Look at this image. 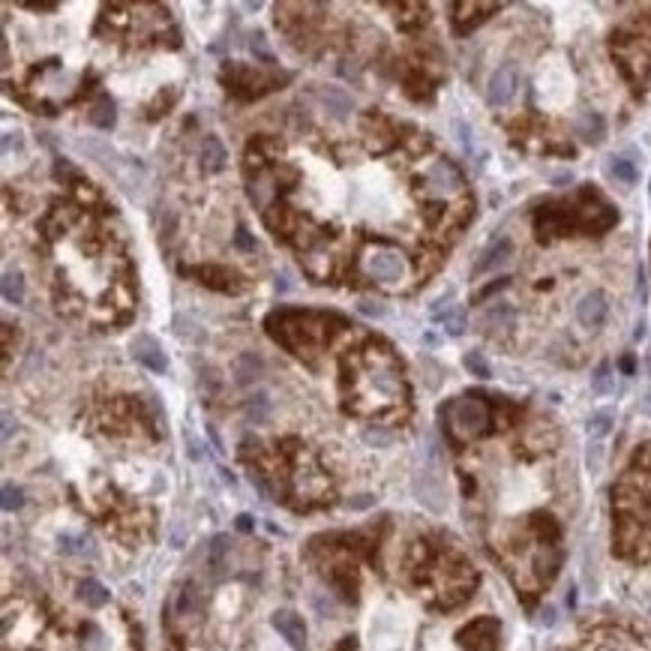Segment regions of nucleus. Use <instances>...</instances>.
I'll list each match as a JSON object with an SVG mask.
<instances>
[{
    "mask_svg": "<svg viewBox=\"0 0 651 651\" xmlns=\"http://www.w3.org/2000/svg\"><path fill=\"white\" fill-rule=\"evenodd\" d=\"M4 297L9 303H21L24 300V280L19 277V273H12V270L4 273Z\"/></svg>",
    "mask_w": 651,
    "mask_h": 651,
    "instance_id": "f8f14e48",
    "label": "nucleus"
},
{
    "mask_svg": "<svg viewBox=\"0 0 651 651\" xmlns=\"http://www.w3.org/2000/svg\"><path fill=\"white\" fill-rule=\"evenodd\" d=\"M258 369H262V360H255L252 354H243L237 360V381L240 384H250L252 379H258Z\"/></svg>",
    "mask_w": 651,
    "mask_h": 651,
    "instance_id": "4468645a",
    "label": "nucleus"
},
{
    "mask_svg": "<svg viewBox=\"0 0 651 651\" xmlns=\"http://www.w3.org/2000/svg\"><path fill=\"white\" fill-rule=\"evenodd\" d=\"M364 267L372 280H379L384 285H399L402 280H409V265L396 250H372L364 258Z\"/></svg>",
    "mask_w": 651,
    "mask_h": 651,
    "instance_id": "f03ea898",
    "label": "nucleus"
},
{
    "mask_svg": "<svg viewBox=\"0 0 651 651\" xmlns=\"http://www.w3.org/2000/svg\"><path fill=\"white\" fill-rule=\"evenodd\" d=\"M610 429H612V411H598L588 421V432H591V436H606Z\"/></svg>",
    "mask_w": 651,
    "mask_h": 651,
    "instance_id": "a211bd4d",
    "label": "nucleus"
},
{
    "mask_svg": "<svg viewBox=\"0 0 651 651\" xmlns=\"http://www.w3.org/2000/svg\"><path fill=\"white\" fill-rule=\"evenodd\" d=\"M591 390H595L598 396L612 394V369H610V364H600L595 369V375H591Z\"/></svg>",
    "mask_w": 651,
    "mask_h": 651,
    "instance_id": "ddd939ff",
    "label": "nucleus"
},
{
    "mask_svg": "<svg viewBox=\"0 0 651 651\" xmlns=\"http://www.w3.org/2000/svg\"><path fill=\"white\" fill-rule=\"evenodd\" d=\"M91 123H96L99 129H111V126H114V108H111L108 99L96 103V108L91 111Z\"/></svg>",
    "mask_w": 651,
    "mask_h": 651,
    "instance_id": "2eb2a0df",
    "label": "nucleus"
},
{
    "mask_svg": "<svg viewBox=\"0 0 651 651\" xmlns=\"http://www.w3.org/2000/svg\"><path fill=\"white\" fill-rule=\"evenodd\" d=\"M267 409H270L267 396H252L250 405H247V417H250V421H255V424H262L265 417H267Z\"/></svg>",
    "mask_w": 651,
    "mask_h": 651,
    "instance_id": "6ab92c4d",
    "label": "nucleus"
},
{
    "mask_svg": "<svg viewBox=\"0 0 651 651\" xmlns=\"http://www.w3.org/2000/svg\"><path fill=\"white\" fill-rule=\"evenodd\" d=\"M81 600L88 603V606H93V610H99V606L108 603V591L99 585L96 580H84L81 583Z\"/></svg>",
    "mask_w": 651,
    "mask_h": 651,
    "instance_id": "9d476101",
    "label": "nucleus"
},
{
    "mask_svg": "<svg viewBox=\"0 0 651 651\" xmlns=\"http://www.w3.org/2000/svg\"><path fill=\"white\" fill-rule=\"evenodd\" d=\"M21 501H24V498H21V489H16V486L6 483V486H4V508H6V511H19Z\"/></svg>",
    "mask_w": 651,
    "mask_h": 651,
    "instance_id": "412c9836",
    "label": "nucleus"
},
{
    "mask_svg": "<svg viewBox=\"0 0 651 651\" xmlns=\"http://www.w3.org/2000/svg\"><path fill=\"white\" fill-rule=\"evenodd\" d=\"M513 91H516V72H513L511 66L496 69L493 78H489V88H486L489 106H504V103H511Z\"/></svg>",
    "mask_w": 651,
    "mask_h": 651,
    "instance_id": "0eeeda50",
    "label": "nucleus"
},
{
    "mask_svg": "<svg viewBox=\"0 0 651 651\" xmlns=\"http://www.w3.org/2000/svg\"><path fill=\"white\" fill-rule=\"evenodd\" d=\"M42 630V621L36 615L34 606L27 603H16V606H6V615H4V642L6 651H24L36 642V636Z\"/></svg>",
    "mask_w": 651,
    "mask_h": 651,
    "instance_id": "f257e3e1",
    "label": "nucleus"
},
{
    "mask_svg": "<svg viewBox=\"0 0 651 651\" xmlns=\"http://www.w3.org/2000/svg\"><path fill=\"white\" fill-rule=\"evenodd\" d=\"M444 324L451 334H462L466 330V318H462V312H451V315H444Z\"/></svg>",
    "mask_w": 651,
    "mask_h": 651,
    "instance_id": "4be33fe9",
    "label": "nucleus"
},
{
    "mask_svg": "<svg viewBox=\"0 0 651 651\" xmlns=\"http://www.w3.org/2000/svg\"><path fill=\"white\" fill-rule=\"evenodd\" d=\"M466 366L477 375V379H489V375H493V372H489V364L483 360L481 352H468V354H466Z\"/></svg>",
    "mask_w": 651,
    "mask_h": 651,
    "instance_id": "aec40b11",
    "label": "nucleus"
},
{
    "mask_svg": "<svg viewBox=\"0 0 651 651\" xmlns=\"http://www.w3.org/2000/svg\"><path fill=\"white\" fill-rule=\"evenodd\" d=\"M648 366H651V364H648Z\"/></svg>",
    "mask_w": 651,
    "mask_h": 651,
    "instance_id": "bb28decb",
    "label": "nucleus"
},
{
    "mask_svg": "<svg viewBox=\"0 0 651 651\" xmlns=\"http://www.w3.org/2000/svg\"><path fill=\"white\" fill-rule=\"evenodd\" d=\"M508 255H511V240H498L493 250H486V255L481 258V262L474 265V277H481V273H486V270H493L496 265H501V262H508Z\"/></svg>",
    "mask_w": 651,
    "mask_h": 651,
    "instance_id": "1a4fd4ad",
    "label": "nucleus"
},
{
    "mask_svg": "<svg viewBox=\"0 0 651 651\" xmlns=\"http://www.w3.org/2000/svg\"><path fill=\"white\" fill-rule=\"evenodd\" d=\"M201 156H205V165L210 171H216V168H222V163H225V148L216 138H207L205 148H201Z\"/></svg>",
    "mask_w": 651,
    "mask_h": 651,
    "instance_id": "9b49d317",
    "label": "nucleus"
},
{
    "mask_svg": "<svg viewBox=\"0 0 651 651\" xmlns=\"http://www.w3.org/2000/svg\"><path fill=\"white\" fill-rule=\"evenodd\" d=\"M606 312H610V303H606V297L600 292H591L576 303V322L583 327H600Z\"/></svg>",
    "mask_w": 651,
    "mask_h": 651,
    "instance_id": "423d86ee",
    "label": "nucleus"
},
{
    "mask_svg": "<svg viewBox=\"0 0 651 651\" xmlns=\"http://www.w3.org/2000/svg\"><path fill=\"white\" fill-rule=\"evenodd\" d=\"M129 352H133V357L141 360V364L148 366L150 372H165L168 369V357L163 352V345H159L153 337H148V334L133 337V342H129Z\"/></svg>",
    "mask_w": 651,
    "mask_h": 651,
    "instance_id": "39448f33",
    "label": "nucleus"
},
{
    "mask_svg": "<svg viewBox=\"0 0 651 651\" xmlns=\"http://www.w3.org/2000/svg\"><path fill=\"white\" fill-rule=\"evenodd\" d=\"M273 627L280 630V636H282V640H285L288 645H292L294 651H300L303 645H307V627H303L300 615L282 610V612L273 615Z\"/></svg>",
    "mask_w": 651,
    "mask_h": 651,
    "instance_id": "6e6552de",
    "label": "nucleus"
},
{
    "mask_svg": "<svg viewBox=\"0 0 651 651\" xmlns=\"http://www.w3.org/2000/svg\"><path fill=\"white\" fill-rule=\"evenodd\" d=\"M84 651H111V640L103 627H91L88 640H84Z\"/></svg>",
    "mask_w": 651,
    "mask_h": 651,
    "instance_id": "dca6fc26",
    "label": "nucleus"
},
{
    "mask_svg": "<svg viewBox=\"0 0 651 651\" xmlns=\"http://www.w3.org/2000/svg\"><path fill=\"white\" fill-rule=\"evenodd\" d=\"M252 51H258V54H262V57H265V61H270V51L265 48V42H262V36H258V39H252Z\"/></svg>",
    "mask_w": 651,
    "mask_h": 651,
    "instance_id": "393cba45",
    "label": "nucleus"
},
{
    "mask_svg": "<svg viewBox=\"0 0 651 651\" xmlns=\"http://www.w3.org/2000/svg\"><path fill=\"white\" fill-rule=\"evenodd\" d=\"M426 190L436 195V198H453L459 190H462V178L459 171L447 163V159H439V163H432L426 168Z\"/></svg>",
    "mask_w": 651,
    "mask_h": 651,
    "instance_id": "20e7f679",
    "label": "nucleus"
},
{
    "mask_svg": "<svg viewBox=\"0 0 651 651\" xmlns=\"http://www.w3.org/2000/svg\"><path fill=\"white\" fill-rule=\"evenodd\" d=\"M504 285H508V280H498V282H493V285H489V288H483V292H481V294H477L474 300H483V297H489V294H493V292H498V288H504Z\"/></svg>",
    "mask_w": 651,
    "mask_h": 651,
    "instance_id": "b1692460",
    "label": "nucleus"
},
{
    "mask_svg": "<svg viewBox=\"0 0 651 651\" xmlns=\"http://www.w3.org/2000/svg\"><path fill=\"white\" fill-rule=\"evenodd\" d=\"M598 462H600V451H598V444H595V451H588V468L595 471V468H598Z\"/></svg>",
    "mask_w": 651,
    "mask_h": 651,
    "instance_id": "a878e982",
    "label": "nucleus"
},
{
    "mask_svg": "<svg viewBox=\"0 0 651 651\" xmlns=\"http://www.w3.org/2000/svg\"><path fill=\"white\" fill-rule=\"evenodd\" d=\"M235 240H237V247H240V250H247V252H252V250H255V243L250 240V235H247V228H240Z\"/></svg>",
    "mask_w": 651,
    "mask_h": 651,
    "instance_id": "5701e85b",
    "label": "nucleus"
},
{
    "mask_svg": "<svg viewBox=\"0 0 651 651\" xmlns=\"http://www.w3.org/2000/svg\"><path fill=\"white\" fill-rule=\"evenodd\" d=\"M610 175L621 183H633L636 180V168L627 163V159H612L610 163Z\"/></svg>",
    "mask_w": 651,
    "mask_h": 651,
    "instance_id": "f3484780",
    "label": "nucleus"
},
{
    "mask_svg": "<svg viewBox=\"0 0 651 651\" xmlns=\"http://www.w3.org/2000/svg\"><path fill=\"white\" fill-rule=\"evenodd\" d=\"M451 424L456 429V436H462V439L477 436L486 426V409L477 399H459L451 409Z\"/></svg>",
    "mask_w": 651,
    "mask_h": 651,
    "instance_id": "7ed1b4c3",
    "label": "nucleus"
}]
</instances>
